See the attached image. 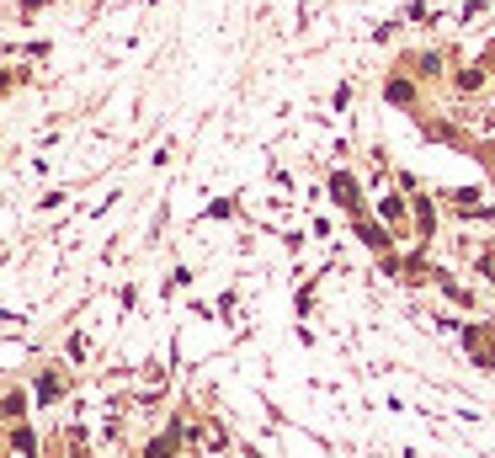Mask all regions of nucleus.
I'll use <instances>...</instances> for the list:
<instances>
[{"instance_id":"obj_1","label":"nucleus","mask_w":495,"mask_h":458,"mask_svg":"<svg viewBox=\"0 0 495 458\" xmlns=\"http://www.w3.org/2000/svg\"><path fill=\"white\" fill-rule=\"evenodd\" d=\"M330 192H336V203L357 208V182H352V176H336V182H330Z\"/></svg>"},{"instance_id":"obj_2","label":"nucleus","mask_w":495,"mask_h":458,"mask_svg":"<svg viewBox=\"0 0 495 458\" xmlns=\"http://www.w3.org/2000/svg\"><path fill=\"white\" fill-rule=\"evenodd\" d=\"M171 453H176V432H171V437H155L144 458H171Z\"/></svg>"},{"instance_id":"obj_3","label":"nucleus","mask_w":495,"mask_h":458,"mask_svg":"<svg viewBox=\"0 0 495 458\" xmlns=\"http://www.w3.org/2000/svg\"><path fill=\"white\" fill-rule=\"evenodd\" d=\"M389 102H410V80H389Z\"/></svg>"},{"instance_id":"obj_4","label":"nucleus","mask_w":495,"mask_h":458,"mask_svg":"<svg viewBox=\"0 0 495 458\" xmlns=\"http://www.w3.org/2000/svg\"><path fill=\"white\" fill-rule=\"evenodd\" d=\"M0 416H11V421H16V416H22V395H6V405H0Z\"/></svg>"}]
</instances>
